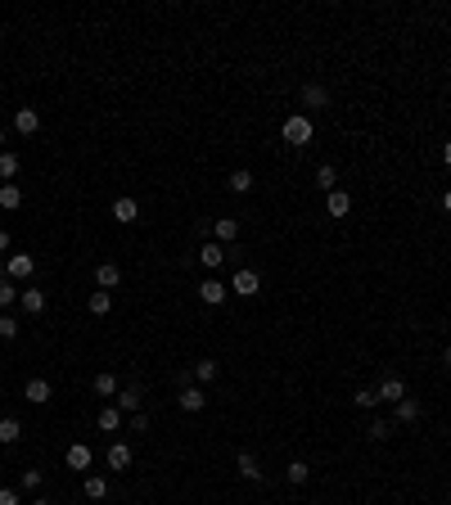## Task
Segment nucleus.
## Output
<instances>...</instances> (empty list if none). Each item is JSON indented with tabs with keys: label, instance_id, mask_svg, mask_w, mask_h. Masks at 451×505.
<instances>
[{
	"label": "nucleus",
	"instance_id": "nucleus-1",
	"mask_svg": "<svg viewBox=\"0 0 451 505\" xmlns=\"http://www.w3.org/2000/svg\"><path fill=\"white\" fill-rule=\"evenodd\" d=\"M280 135H285V144H312V135H316V127H312V118H302V113H294V118H285V127H280Z\"/></svg>",
	"mask_w": 451,
	"mask_h": 505
},
{
	"label": "nucleus",
	"instance_id": "nucleus-2",
	"mask_svg": "<svg viewBox=\"0 0 451 505\" xmlns=\"http://www.w3.org/2000/svg\"><path fill=\"white\" fill-rule=\"evenodd\" d=\"M230 293H239V298H258V293H262V276L253 266H239L235 276H230Z\"/></svg>",
	"mask_w": 451,
	"mask_h": 505
},
{
	"label": "nucleus",
	"instance_id": "nucleus-3",
	"mask_svg": "<svg viewBox=\"0 0 451 505\" xmlns=\"http://www.w3.org/2000/svg\"><path fill=\"white\" fill-rule=\"evenodd\" d=\"M420 415H424V411H420V402H416V397H411V392H406V397H401V402L393 406V429H397V424H401V429L420 424Z\"/></svg>",
	"mask_w": 451,
	"mask_h": 505
},
{
	"label": "nucleus",
	"instance_id": "nucleus-4",
	"mask_svg": "<svg viewBox=\"0 0 451 505\" xmlns=\"http://www.w3.org/2000/svg\"><path fill=\"white\" fill-rule=\"evenodd\" d=\"M176 406H181L185 415H194V411H203V406H208V392H203V388H194V384H181Z\"/></svg>",
	"mask_w": 451,
	"mask_h": 505
},
{
	"label": "nucleus",
	"instance_id": "nucleus-5",
	"mask_svg": "<svg viewBox=\"0 0 451 505\" xmlns=\"http://www.w3.org/2000/svg\"><path fill=\"white\" fill-rule=\"evenodd\" d=\"M50 397H55L50 379H41V375H36V379H28V384H23V402H32V406H45Z\"/></svg>",
	"mask_w": 451,
	"mask_h": 505
},
{
	"label": "nucleus",
	"instance_id": "nucleus-6",
	"mask_svg": "<svg viewBox=\"0 0 451 505\" xmlns=\"http://www.w3.org/2000/svg\"><path fill=\"white\" fill-rule=\"evenodd\" d=\"M32 271H36V262L28 253H9V262H5V276L9 280H32Z\"/></svg>",
	"mask_w": 451,
	"mask_h": 505
},
{
	"label": "nucleus",
	"instance_id": "nucleus-7",
	"mask_svg": "<svg viewBox=\"0 0 451 505\" xmlns=\"http://www.w3.org/2000/svg\"><path fill=\"white\" fill-rule=\"evenodd\" d=\"M375 392H379V402H393V406H397L401 397H406V379H397V375H384Z\"/></svg>",
	"mask_w": 451,
	"mask_h": 505
},
{
	"label": "nucleus",
	"instance_id": "nucleus-8",
	"mask_svg": "<svg viewBox=\"0 0 451 505\" xmlns=\"http://www.w3.org/2000/svg\"><path fill=\"white\" fill-rule=\"evenodd\" d=\"M298 100H302V108H325V104H330V91H325L321 81H307L298 91Z\"/></svg>",
	"mask_w": 451,
	"mask_h": 505
},
{
	"label": "nucleus",
	"instance_id": "nucleus-9",
	"mask_svg": "<svg viewBox=\"0 0 451 505\" xmlns=\"http://www.w3.org/2000/svg\"><path fill=\"white\" fill-rule=\"evenodd\" d=\"M235 470H239V478H249V483H262V478H266L253 451H239V455H235Z\"/></svg>",
	"mask_w": 451,
	"mask_h": 505
},
{
	"label": "nucleus",
	"instance_id": "nucleus-10",
	"mask_svg": "<svg viewBox=\"0 0 451 505\" xmlns=\"http://www.w3.org/2000/svg\"><path fill=\"white\" fill-rule=\"evenodd\" d=\"M113 217H118V226H131V221L140 217V203L131 199V194H118V199H113Z\"/></svg>",
	"mask_w": 451,
	"mask_h": 505
},
{
	"label": "nucleus",
	"instance_id": "nucleus-11",
	"mask_svg": "<svg viewBox=\"0 0 451 505\" xmlns=\"http://www.w3.org/2000/svg\"><path fill=\"white\" fill-rule=\"evenodd\" d=\"M212 235H217V244H226V249H230V244L239 239V221L235 217H217L212 221Z\"/></svg>",
	"mask_w": 451,
	"mask_h": 505
},
{
	"label": "nucleus",
	"instance_id": "nucleus-12",
	"mask_svg": "<svg viewBox=\"0 0 451 505\" xmlns=\"http://www.w3.org/2000/svg\"><path fill=\"white\" fill-rule=\"evenodd\" d=\"M64 460H68V470H77V474H81V470H91V460H95V455H91V447H86V442H72Z\"/></svg>",
	"mask_w": 451,
	"mask_h": 505
},
{
	"label": "nucleus",
	"instance_id": "nucleus-13",
	"mask_svg": "<svg viewBox=\"0 0 451 505\" xmlns=\"http://www.w3.org/2000/svg\"><path fill=\"white\" fill-rule=\"evenodd\" d=\"M104 460H108V470H118V474H122V470H131V460H136V455H131V447H127V442H113Z\"/></svg>",
	"mask_w": 451,
	"mask_h": 505
},
{
	"label": "nucleus",
	"instance_id": "nucleus-14",
	"mask_svg": "<svg viewBox=\"0 0 451 505\" xmlns=\"http://www.w3.org/2000/svg\"><path fill=\"white\" fill-rule=\"evenodd\" d=\"M14 131L18 135H36V131H41V113H36V108H18V113H14Z\"/></svg>",
	"mask_w": 451,
	"mask_h": 505
},
{
	"label": "nucleus",
	"instance_id": "nucleus-15",
	"mask_svg": "<svg viewBox=\"0 0 451 505\" xmlns=\"http://www.w3.org/2000/svg\"><path fill=\"white\" fill-rule=\"evenodd\" d=\"M325 212H330V217H348V212H352V194H348V190L325 194Z\"/></svg>",
	"mask_w": 451,
	"mask_h": 505
},
{
	"label": "nucleus",
	"instance_id": "nucleus-16",
	"mask_svg": "<svg viewBox=\"0 0 451 505\" xmlns=\"http://www.w3.org/2000/svg\"><path fill=\"white\" fill-rule=\"evenodd\" d=\"M95 285H100V289H108V293H113V289L122 285V266H118V262H104L100 271H95Z\"/></svg>",
	"mask_w": 451,
	"mask_h": 505
},
{
	"label": "nucleus",
	"instance_id": "nucleus-17",
	"mask_svg": "<svg viewBox=\"0 0 451 505\" xmlns=\"http://www.w3.org/2000/svg\"><path fill=\"white\" fill-rule=\"evenodd\" d=\"M226 257H230V249H226V244H217V239H212V244H203V249H199V262H203V266H212V271L222 266Z\"/></svg>",
	"mask_w": 451,
	"mask_h": 505
},
{
	"label": "nucleus",
	"instance_id": "nucleus-18",
	"mask_svg": "<svg viewBox=\"0 0 451 505\" xmlns=\"http://www.w3.org/2000/svg\"><path fill=\"white\" fill-rule=\"evenodd\" d=\"M18 438H23V420L18 415H5V420H0V447H14Z\"/></svg>",
	"mask_w": 451,
	"mask_h": 505
},
{
	"label": "nucleus",
	"instance_id": "nucleus-19",
	"mask_svg": "<svg viewBox=\"0 0 451 505\" xmlns=\"http://www.w3.org/2000/svg\"><path fill=\"white\" fill-rule=\"evenodd\" d=\"M18 302H23V312H28V316H41L45 312V289H23Z\"/></svg>",
	"mask_w": 451,
	"mask_h": 505
},
{
	"label": "nucleus",
	"instance_id": "nucleus-20",
	"mask_svg": "<svg viewBox=\"0 0 451 505\" xmlns=\"http://www.w3.org/2000/svg\"><path fill=\"white\" fill-rule=\"evenodd\" d=\"M226 285H222V280H203V285H199V298L203 302H208V307H217V302H226Z\"/></svg>",
	"mask_w": 451,
	"mask_h": 505
},
{
	"label": "nucleus",
	"instance_id": "nucleus-21",
	"mask_svg": "<svg viewBox=\"0 0 451 505\" xmlns=\"http://www.w3.org/2000/svg\"><path fill=\"white\" fill-rule=\"evenodd\" d=\"M81 492H86L91 501H104L108 497V478L104 474H86V478H81Z\"/></svg>",
	"mask_w": 451,
	"mask_h": 505
},
{
	"label": "nucleus",
	"instance_id": "nucleus-22",
	"mask_svg": "<svg viewBox=\"0 0 451 505\" xmlns=\"http://www.w3.org/2000/svg\"><path fill=\"white\" fill-rule=\"evenodd\" d=\"M226 186L235 190V194H249V190H253V171H249V167H235V171L226 176Z\"/></svg>",
	"mask_w": 451,
	"mask_h": 505
},
{
	"label": "nucleus",
	"instance_id": "nucleus-23",
	"mask_svg": "<svg viewBox=\"0 0 451 505\" xmlns=\"http://www.w3.org/2000/svg\"><path fill=\"white\" fill-rule=\"evenodd\" d=\"M0 208H5V212H18V208H23V190L14 186V181L0 186Z\"/></svg>",
	"mask_w": 451,
	"mask_h": 505
},
{
	"label": "nucleus",
	"instance_id": "nucleus-24",
	"mask_svg": "<svg viewBox=\"0 0 451 505\" xmlns=\"http://www.w3.org/2000/svg\"><path fill=\"white\" fill-rule=\"evenodd\" d=\"M285 478H289L294 487H302V483L312 478V465H307V460H289V465H285Z\"/></svg>",
	"mask_w": 451,
	"mask_h": 505
},
{
	"label": "nucleus",
	"instance_id": "nucleus-25",
	"mask_svg": "<svg viewBox=\"0 0 451 505\" xmlns=\"http://www.w3.org/2000/svg\"><path fill=\"white\" fill-rule=\"evenodd\" d=\"M95 424H100L104 433H122V411H118V406H104V411H100V420H95Z\"/></svg>",
	"mask_w": 451,
	"mask_h": 505
},
{
	"label": "nucleus",
	"instance_id": "nucleus-26",
	"mask_svg": "<svg viewBox=\"0 0 451 505\" xmlns=\"http://www.w3.org/2000/svg\"><path fill=\"white\" fill-rule=\"evenodd\" d=\"M86 307H91V316H108V307H113V293H108V289H95L91 298H86Z\"/></svg>",
	"mask_w": 451,
	"mask_h": 505
},
{
	"label": "nucleus",
	"instance_id": "nucleus-27",
	"mask_svg": "<svg viewBox=\"0 0 451 505\" xmlns=\"http://www.w3.org/2000/svg\"><path fill=\"white\" fill-rule=\"evenodd\" d=\"M118 411H122V415H127V411H131V415H136V411H140V388H136V384H131V388H122V392H118Z\"/></svg>",
	"mask_w": 451,
	"mask_h": 505
},
{
	"label": "nucleus",
	"instance_id": "nucleus-28",
	"mask_svg": "<svg viewBox=\"0 0 451 505\" xmlns=\"http://www.w3.org/2000/svg\"><path fill=\"white\" fill-rule=\"evenodd\" d=\"M316 190H325V194H334L338 190V171L325 163V167H316Z\"/></svg>",
	"mask_w": 451,
	"mask_h": 505
},
{
	"label": "nucleus",
	"instance_id": "nucleus-29",
	"mask_svg": "<svg viewBox=\"0 0 451 505\" xmlns=\"http://www.w3.org/2000/svg\"><path fill=\"white\" fill-rule=\"evenodd\" d=\"M18 167H23V163H18V154H14V149H5V154H0V181H5V186L18 176Z\"/></svg>",
	"mask_w": 451,
	"mask_h": 505
},
{
	"label": "nucleus",
	"instance_id": "nucleus-30",
	"mask_svg": "<svg viewBox=\"0 0 451 505\" xmlns=\"http://www.w3.org/2000/svg\"><path fill=\"white\" fill-rule=\"evenodd\" d=\"M352 406H357V411H375V406H379V392H375V388H357V392H352Z\"/></svg>",
	"mask_w": 451,
	"mask_h": 505
},
{
	"label": "nucleus",
	"instance_id": "nucleus-31",
	"mask_svg": "<svg viewBox=\"0 0 451 505\" xmlns=\"http://www.w3.org/2000/svg\"><path fill=\"white\" fill-rule=\"evenodd\" d=\"M91 388L100 392V397H118V392H122V388H118V375H95Z\"/></svg>",
	"mask_w": 451,
	"mask_h": 505
},
{
	"label": "nucleus",
	"instance_id": "nucleus-32",
	"mask_svg": "<svg viewBox=\"0 0 451 505\" xmlns=\"http://www.w3.org/2000/svg\"><path fill=\"white\" fill-rule=\"evenodd\" d=\"M365 433H370V442H388V438H393V420H370Z\"/></svg>",
	"mask_w": 451,
	"mask_h": 505
},
{
	"label": "nucleus",
	"instance_id": "nucleus-33",
	"mask_svg": "<svg viewBox=\"0 0 451 505\" xmlns=\"http://www.w3.org/2000/svg\"><path fill=\"white\" fill-rule=\"evenodd\" d=\"M18 293H23V289H14V285H9V276H0V307H5V312L18 302Z\"/></svg>",
	"mask_w": 451,
	"mask_h": 505
},
{
	"label": "nucleus",
	"instance_id": "nucleus-34",
	"mask_svg": "<svg viewBox=\"0 0 451 505\" xmlns=\"http://www.w3.org/2000/svg\"><path fill=\"white\" fill-rule=\"evenodd\" d=\"M194 379H203V384H208V379H217V361H212V356L194 361Z\"/></svg>",
	"mask_w": 451,
	"mask_h": 505
},
{
	"label": "nucleus",
	"instance_id": "nucleus-35",
	"mask_svg": "<svg viewBox=\"0 0 451 505\" xmlns=\"http://www.w3.org/2000/svg\"><path fill=\"white\" fill-rule=\"evenodd\" d=\"M0 339H18V320L9 312H0Z\"/></svg>",
	"mask_w": 451,
	"mask_h": 505
},
{
	"label": "nucleus",
	"instance_id": "nucleus-36",
	"mask_svg": "<svg viewBox=\"0 0 451 505\" xmlns=\"http://www.w3.org/2000/svg\"><path fill=\"white\" fill-rule=\"evenodd\" d=\"M41 487V470H23V492H36Z\"/></svg>",
	"mask_w": 451,
	"mask_h": 505
},
{
	"label": "nucleus",
	"instance_id": "nucleus-37",
	"mask_svg": "<svg viewBox=\"0 0 451 505\" xmlns=\"http://www.w3.org/2000/svg\"><path fill=\"white\" fill-rule=\"evenodd\" d=\"M131 429H136V433H149V415L136 411V415H131Z\"/></svg>",
	"mask_w": 451,
	"mask_h": 505
},
{
	"label": "nucleus",
	"instance_id": "nucleus-38",
	"mask_svg": "<svg viewBox=\"0 0 451 505\" xmlns=\"http://www.w3.org/2000/svg\"><path fill=\"white\" fill-rule=\"evenodd\" d=\"M0 505H23V501H18L14 487H0Z\"/></svg>",
	"mask_w": 451,
	"mask_h": 505
},
{
	"label": "nucleus",
	"instance_id": "nucleus-39",
	"mask_svg": "<svg viewBox=\"0 0 451 505\" xmlns=\"http://www.w3.org/2000/svg\"><path fill=\"white\" fill-rule=\"evenodd\" d=\"M0 253H9V230H0Z\"/></svg>",
	"mask_w": 451,
	"mask_h": 505
},
{
	"label": "nucleus",
	"instance_id": "nucleus-40",
	"mask_svg": "<svg viewBox=\"0 0 451 505\" xmlns=\"http://www.w3.org/2000/svg\"><path fill=\"white\" fill-rule=\"evenodd\" d=\"M443 212H451V190H443Z\"/></svg>",
	"mask_w": 451,
	"mask_h": 505
},
{
	"label": "nucleus",
	"instance_id": "nucleus-41",
	"mask_svg": "<svg viewBox=\"0 0 451 505\" xmlns=\"http://www.w3.org/2000/svg\"><path fill=\"white\" fill-rule=\"evenodd\" d=\"M443 163H447V167H451V140H447V144H443Z\"/></svg>",
	"mask_w": 451,
	"mask_h": 505
},
{
	"label": "nucleus",
	"instance_id": "nucleus-42",
	"mask_svg": "<svg viewBox=\"0 0 451 505\" xmlns=\"http://www.w3.org/2000/svg\"><path fill=\"white\" fill-rule=\"evenodd\" d=\"M5 140H9V135H5V127H0V154H5Z\"/></svg>",
	"mask_w": 451,
	"mask_h": 505
},
{
	"label": "nucleus",
	"instance_id": "nucleus-43",
	"mask_svg": "<svg viewBox=\"0 0 451 505\" xmlns=\"http://www.w3.org/2000/svg\"><path fill=\"white\" fill-rule=\"evenodd\" d=\"M32 505H50V501H45V497H36V501H32Z\"/></svg>",
	"mask_w": 451,
	"mask_h": 505
},
{
	"label": "nucleus",
	"instance_id": "nucleus-44",
	"mask_svg": "<svg viewBox=\"0 0 451 505\" xmlns=\"http://www.w3.org/2000/svg\"><path fill=\"white\" fill-rule=\"evenodd\" d=\"M443 361H447V365H451V348H447V352H443Z\"/></svg>",
	"mask_w": 451,
	"mask_h": 505
}]
</instances>
